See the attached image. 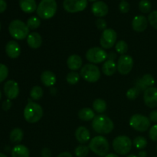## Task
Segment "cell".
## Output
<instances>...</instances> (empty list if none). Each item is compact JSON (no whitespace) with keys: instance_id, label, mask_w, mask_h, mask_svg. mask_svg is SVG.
Segmentation results:
<instances>
[{"instance_id":"6da1fadb","label":"cell","mask_w":157,"mask_h":157,"mask_svg":"<svg viewBox=\"0 0 157 157\" xmlns=\"http://www.w3.org/2000/svg\"><path fill=\"white\" fill-rule=\"evenodd\" d=\"M91 127L96 133L99 134H108L113 131L114 124L109 117L100 114L94 117L92 121Z\"/></svg>"},{"instance_id":"7a4b0ae2","label":"cell","mask_w":157,"mask_h":157,"mask_svg":"<svg viewBox=\"0 0 157 157\" xmlns=\"http://www.w3.org/2000/svg\"><path fill=\"white\" fill-rule=\"evenodd\" d=\"M89 149L94 154L100 157H104L109 153L110 144L108 140L104 136H96L89 142Z\"/></svg>"},{"instance_id":"3957f363","label":"cell","mask_w":157,"mask_h":157,"mask_svg":"<svg viewBox=\"0 0 157 157\" xmlns=\"http://www.w3.org/2000/svg\"><path fill=\"white\" fill-rule=\"evenodd\" d=\"M43 108L40 104L29 100V103L24 109V118L29 124L38 123L43 117Z\"/></svg>"},{"instance_id":"277c9868","label":"cell","mask_w":157,"mask_h":157,"mask_svg":"<svg viewBox=\"0 0 157 157\" xmlns=\"http://www.w3.org/2000/svg\"><path fill=\"white\" fill-rule=\"evenodd\" d=\"M56 0H41L37 8V15L42 19H50L56 14Z\"/></svg>"},{"instance_id":"5b68a950","label":"cell","mask_w":157,"mask_h":157,"mask_svg":"<svg viewBox=\"0 0 157 157\" xmlns=\"http://www.w3.org/2000/svg\"><path fill=\"white\" fill-rule=\"evenodd\" d=\"M9 32L11 36L16 40L27 38L29 35V29L27 24L19 19L13 20L9 25Z\"/></svg>"},{"instance_id":"8992f818","label":"cell","mask_w":157,"mask_h":157,"mask_svg":"<svg viewBox=\"0 0 157 157\" xmlns=\"http://www.w3.org/2000/svg\"><path fill=\"white\" fill-rule=\"evenodd\" d=\"M112 147L117 154L125 156L131 150L133 147V141L127 136H118L113 139Z\"/></svg>"},{"instance_id":"52a82bcc","label":"cell","mask_w":157,"mask_h":157,"mask_svg":"<svg viewBox=\"0 0 157 157\" xmlns=\"http://www.w3.org/2000/svg\"><path fill=\"white\" fill-rule=\"evenodd\" d=\"M81 77L89 83H95L101 78V71L94 64H86L81 68Z\"/></svg>"},{"instance_id":"ba28073f","label":"cell","mask_w":157,"mask_h":157,"mask_svg":"<svg viewBox=\"0 0 157 157\" xmlns=\"http://www.w3.org/2000/svg\"><path fill=\"white\" fill-rule=\"evenodd\" d=\"M130 126L138 132H146L150 128L151 126V121L150 118L147 116H144L143 114L136 113L131 116L129 121Z\"/></svg>"},{"instance_id":"9c48e42d","label":"cell","mask_w":157,"mask_h":157,"mask_svg":"<svg viewBox=\"0 0 157 157\" xmlns=\"http://www.w3.org/2000/svg\"><path fill=\"white\" fill-rule=\"evenodd\" d=\"M86 59L90 64H101L107 59L108 54L102 48L93 47L89 48L86 52Z\"/></svg>"},{"instance_id":"30bf717a","label":"cell","mask_w":157,"mask_h":157,"mask_svg":"<svg viewBox=\"0 0 157 157\" xmlns=\"http://www.w3.org/2000/svg\"><path fill=\"white\" fill-rule=\"evenodd\" d=\"M117 32L113 29H107L103 31L101 34V39H100V44L101 48L105 49H110L115 46L117 43Z\"/></svg>"},{"instance_id":"8fae6325","label":"cell","mask_w":157,"mask_h":157,"mask_svg":"<svg viewBox=\"0 0 157 157\" xmlns=\"http://www.w3.org/2000/svg\"><path fill=\"white\" fill-rule=\"evenodd\" d=\"M133 64H134V61L131 56L128 55H121L117 64V71L122 75H128L133 69Z\"/></svg>"},{"instance_id":"7c38bea8","label":"cell","mask_w":157,"mask_h":157,"mask_svg":"<svg viewBox=\"0 0 157 157\" xmlns=\"http://www.w3.org/2000/svg\"><path fill=\"white\" fill-rule=\"evenodd\" d=\"M87 6V0H64L63 7L69 13L82 12Z\"/></svg>"},{"instance_id":"4fadbf2b","label":"cell","mask_w":157,"mask_h":157,"mask_svg":"<svg viewBox=\"0 0 157 157\" xmlns=\"http://www.w3.org/2000/svg\"><path fill=\"white\" fill-rule=\"evenodd\" d=\"M144 101L150 108L157 107V87H148L144 93Z\"/></svg>"},{"instance_id":"5bb4252c","label":"cell","mask_w":157,"mask_h":157,"mask_svg":"<svg viewBox=\"0 0 157 157\" xmlns=\"http://www.w3.org/2000/svg\"><path fill=\"white\" fill-rule=\"evenodd\" d=\"M3 90H4L5 94L7 97L8 99H15L16 98H18V94H19V87H18V84L16 81H13V80H9L4 84Z\"/></svg>"},{"instance_id":"9a60e30c","label":"cell","mask_w":157,"mask_h":157,"mask_svg":"<svg viewBox=\"0 0 157 157\" xmlns=\"http://www.w3.org/2000/svg\"><path fill=\"white\" fill-rule=\"evenodd\" d=\"M108 6L103 1H97L91 6V12L96 17L102 18L108 13Z\"/></svg>"},{"instance_id":"2e32d148","label":"cell","mask_w":157,"mask_h":157,"mask_svg":"<svg viewBox=\"0 0 157 157\" xmlns=\"http://www.w3.org/2000/svg\"><path fill=\"white\" fill-rule=\"evenodd\" d=\"M148 19L144 15H136L132 21V28L136 32H143L148 27Z\"/></svg>"},{"instance_id":"e0dca14e","label":"cell","mask_w":157,"mask_h":157,"mask_svg":"<svg viewBox=\"0 0 157 157\" xmlns=\"http://www.w3.org/2000/svg\"><path fill=\"white\" fill-rule=\"evenodd\" d=\"M6 52L9 58L15 59L21 55V47L15 41H9L6 45Z\"/></svg>"},{"instance_id":"ac0fdd59","label":"cell","mask_w":157,"mask_h":157,"mask_svg":"<svg viewBox=\"0 0 157 157\" xmlns=\"http://www.w3.org/2000/svg\"><path fill=\"white\" fill-rule=\"evenodd\" d=\"M75 138L81 144H87L90 140V131L84 126L78 127L75 130Z\"/></svg>"},{"instance_id":"d6986e66","label":"cell","mask_w":157,"mask_h":157,"mask_svg":"<svg viewBox=\"0 0 157 157\" xmlns=\"http://www.w3.org/2000/svg\"><path fill=\"white\" fill-rule=\"evenodd\" d=\"M67 65L70 70L72 71H75L79 70L80 68L82 67L83 65V60L81 56L78 55H70L67 60Z\"/></svg>"},{"instance_id":"ffe728a7","label":"cell","mask_w":157,"mask_h":157,"mask_svg":"<svg viewBox=\"0 0 157 157\" xmlns=\"http://www.w3.org/2000/svg\"><path fill=\"white\" fill-rule=\"evenodd\" d=\"M27 44L31 48L38 49L42 44V38L38 32H32L27 37Z\"/></svg>"},{"instance_id":"44dd1931","label":"cell","mask_w":157,"mask_h":157,"mask_svg":"<svg viewBox=\"0 0 157 157\" xmlns=\"http://www.w3.org/2000/svg\"><path fill=\"white\" fill-rule=\"evenodd\" d=\"M41 81L45 87H53L56 84L57 78L51 71H44L41 75Z\"/></svg>"},{"instance_id":"7402d4cb","label":"cell","mask_w":157,"mask_h":157,"mask_svg":"<svg viewBox=\"0 0 157 157\" xmlns=\"http://www.w3.org/2000/svg\"><path fill=\"white\" fill-rule=\"evenodd\" d=\"M117 71V64L113 60L107 59L102 66V72L106 76H112Z\"/></svg>"},{"instance_id":"603a6c76","label":"cell","mask_w":157,"mask_h":157,"mask_svg":"<svg viewBox=\"0 0 157 157\" xmlns=\"http://www.w3.org/2000/svg\"><path fill=\"white\" fill-rule=\"evenodd\" d=\"M19 6L23 12L28 14L33 13L38 8L35 0H19Z\"/></svg>"},{"instance_id":"cb8c5ba5","label":"cell","mask_w":157,"mask_h":157,"mask_svg":"<svg viewBox=\"0 0 157 157\" xmlns=\"http://www.w3.org/2000/svg\"><path fill=\"white\" fill-rule=\"evenodd\" d=\"M12 157H30V151L25 145L18 144L12 150Z\"/></svg>"},{"instance_id":"d4e9b609","label":"cell","mask_w":157,"mask_h":157,"mask_svg":"<svg viewBox=\"0 0 157 157\" xmlns=\"http://www.w3.org/2000/svg\"><path fill=\"white\" fill-rule=\"evenodd\" d=\"M78 115L79 119L84 121H93L95 117H96L94 111L91 108H89V107H84V108L81 109L78 112Z\"/></svg>"},{"instance_id":"484cf974","label":"cell","mask_w":157,"mask_h":157,"mask_svg":"<svg viewBox=\"0 0 157 157\" xmlns=\"http://www.w3.org/2000/svg\"><path fill=\"white\" fill-rule=\"evenodd\" d=\"M24 137V132L21 128H14L9 134V139L13 144H19Z\"/></svg>"},{"instance_id":"4316f807","label":"cell","mask_w":157,"mask_h":157,"mask_svg":"<svg viewBox=\"0 0 157 157\" xmlns=\"http://www.w3.org/2000/svg\"><path fill=\"white\" fill-rule=\"evenodd\" d=\"M92 106H93V110H94V111L98 113H104L107 110V108L106 101L101 98H98V99L94 100Z\"/></svg>"},{"instance_id":"83f0119b","label":"cell","mask_w":157,"mask_h":157,"mask_svg":"<svg viewBox=\"0 0 157 157\" xmlns=\"http://www.w3.org/2000/svg\"><path fill=\"white\" fill-rule=\"evenodd\" d=\"M44 92L40 86H34L30 90V97L33 101H39L42 98Z\"/></svg>"},{"instance_id":"f1b7e54d","label":"cell","mask_w":157,"mask_h":157,"mask_svg":"<svg viewBox=\"0 0 157 157\" xmlns=\"http://www.w3.org/2000/svg\"><path fill=\"white\" fill-rule=\"evenodd\" d=\"M147 144L148 143H147V139L142 136H136L133 141V145H134V147L140 150H144L147 147Z\"/></svg>"},{"instance_id":"f546056e","label":"cell","mask_w":157,"mask_h":157,"mask_svg":"<svg viewBox=\"0 0 157 157\" xmlns=\"http://www.w3.org/2000/svg\"><path fill=\"white\" fill-rule=\"evenodd\" d=\"M81 79V75L77 71H71L66 76V81L71 85H75L79 82Z\"/></svg>"},{"instance_id":"4dcf8cb0","label":"cell","mask_w":157,"mask_h":157,"mask_svg":"<svg viewBox=\"0 0 157 157\" xmlns=\"http://www.w3.org/2000/svg\"><path fill=\"white\" fill-rule=\"evenodd\" d=\"M89 151V147L84 144H81L75 149V154L77 157H86L88 155Z\"/></svg>"},{"instance_id":"1f68e13d","label":"cell","mask_w":157,"mask_h":157,"mask_svg":"<svg viewBox=\"0 0 157 157\" xmlns=\"http://www.w3.org/2000/svg\"><path fill=\"white\" fill-rule=\"evenodd\" d=\"M115 50L120 55H125L128 51V44L125 41L121 40V41H117L115 44Z\"/></svg>"},{"instance_id":"d6a6232c","label":"cell","mask_w":157,"mask_h":157,"mask_svg":"<svg viewBox=\"0 0 157 157\" xmlns=\"http://www.w3.org/2000/svg\"><path fill=\"white\" fill-rule=\"evenodd\" d=\"M26 24H27L29 29L34 30V29H38L40 26V25H41V19H40L38 17L36 16L30 17V18L27 20V23H26Z\"/></svg>"},{"instance_id":"836d02e7","label":"cell","mask_w":157,"mask_h":157,"mask_svg":"<svg viewBox=\"0 0 157 157\" xmlns=\"http://www.w3.org/2000/svg\"><path fill=\"white\" fill-rule=\"evenodd\" d=\"M140 80L147 88H148V87H153V85L155 84L154 77L152 75H150V74H146V75H144V76L140 78Z\"/></svg>"},{"instance_id":"e575fe53","label":"cell","mask_w":157,"mask_h":157,"mask_svg":"<svg viewBox=\"0 0 157 157\" xmlns=\"http://www.w3.org/2000/svg\"><path fill=\"white\" fill-rule=\"evenodd\" d=\"M152 4L150 0H141L139 3V9L143 13H149L151 11Z\"/></svg>"},{"instance_id":"d590c367","label":"cell","mask_w":157,"mask_h":157,"mask_svg":"<svg viewBox=\"0 0 157 157\" xmlns=\"http://www.w3.org/2000/svg\"><path fill=\"white\" fill-rule=\"evenodd\" d=\"M140 90L137 88V87H131V88L129 89L128 90L126 93V96L127 98H128L129 100H135L138 98L140 94Z\"/></svg>"},{"instance_id":"8d00e7d4","label":"cell","mask_w":157,"mask_h":157,"mask_svg":"<svg viewBox=\"0 0 157 157\" xmlns=\"http://www.w3.org/2000/svg\"><path fill=\"white\" fill-rule=\"evenodd\" d=\"M147 19H148V21L150 25L157 30V10L153 11L152 12H150V15H148Z\"/></svg>"},{"instance_id":"74e56055","label":"cell","mask_w":157,"mask_h":157,"mask_svg":"<svg viewBox=\"0 0 157 157\" xmlns=\"http://www.w3.org/2000/svg\"><path fill=\"white\" fill-rule=\"evenodd\" d=\"M9 75V68L6 65L0 64V83L4 81Z\"/></svg>"},{"instance_id":"f35d334b","label":"cell","mask_w":157,"mask_h":157,"mask_svg":"<svg viewBox=\"0 0 157 157\" xmlns=\"http://www.w3.org/2000/svg\"><path fill=\"white\" fill-rule=\"evenodd\" d=\"M149 136L153 142H157V124H155L150 127L149 132Z\"/></svg>"},{"instance_id":"ab89813d","label":"cell","mask_w":157,"mask_h":157,"mask_svg":"<svg viewBox=\"0 0 157 157\" xmlns=\"http://www.w3.org/2000/svg\"><path fill=\"white\" fill-rule=\"evenodd\" d=\"M130 4L127 1H122L119 5V9L122 13H127L130 11Z\"/></svg>"},{"instance_id":"60d3db41","label":"cell","mask_w":157,"mask_h":157,"mask_svg":"<svg viewBox=\"0 0 157 157\" xmlns=\"http://www.w3.org/2000/svg\"><path fill=\"white\" fill-rule=\"evenodd\" d=\"M96 26L98 29H100V30L104 31L105 29H107V22H106L105 20L103 19V18H98L96 21Z\"/></svg>"},{"instance_id":"b9f144b4","label":"cell","mask_w":157,"mask_h":157,"mask_svg":"<svg viewBox=\"0 0 157 157\" xmlns=\"http://www.w3.org/2000/svg\"><path fill=\"white\" fill-rule=\"evenodd\" d=\"M11 107H12V101L9 99L6 100V101L3 102L2 105V109L5 111H7V110H10Z\"/></svg>"},{"instance_id":"7bdbcfd3","label":"cell","mask_w":157,"mask_h":157,"mask_svg":"<svg viewBox=\"0 0 157 157\" xmlns=\"http://www.w3.org/2000/svg\"><path fill=\"white\" fill-rule=\"evenodd\" d=\"M149 118H150L151 122L157 123V110H154L150 112Z\"/></svg>"},{"instance_id":"ee69618b","label":"cell","mask_w":157,"mask_h":157,"mask_svg":"<svg viewBox=\"0 0 157 157\" xmlns=\"http://www.w3.org/2000/svg\"><path fill=\"white\" fill-rule=\"evenodd\" d=\"M41 157H52V151L50 149L48 148H44L42 149L41 153Z\"/></svg>"},{"instance_id":"f6af8a7d","label":"cell","mask_w":157,"mask_h":157,"mask_svg":"<svg viewBox=\"0 0 157 157\" xmlns=\"http://www.w3.org/2000/svg\"><path fill=\"white\" fill-rule=\"evenodd\" d=\"M7 9V3L5 0H0V13H2Z\"/></svg>"},{"instance_id":"bcb514c9","label":"cell","mask_w":157,"mask_h":157,"mask_svg":"<svg viewBox=\"0 0 157 157\" xmlns=\"http://www.w3.org/2000/svg\"><path fill=\"white\" fill-rule=\"evenodd\" d=\"M57 157H73V156L69 152H63V153H60Z\"/></svg>"},{"instance_id":"7dc6e473","label":"cell","mask_w":157,"mask_h":157,"mask_svg":"<svg viewBox=\"0 0 157 157\" xmlns=\"http://www.w3.org/2000/svg\"><path fill=\"white\" fill-rule=\"evenodd\" d=\"M117 58V55L116 53L114 52H111L110 54H108V56H107V59H110V60H113L114 61Z\"/></svg>"},{"instance_id":"c3c4849f","label":"cell","mask_w":157,"mask_h":157,"mask_svg":"<svg viewBox=\"0 0 157 157\" xmlns=\"http://www.w3.org/2000/svg\"><path fill=\"white\" fill-rule=\"evenodd\" d=\"M138 157H147V153L145 150H140V151L138 153Z\"/></svg>"},{"instance_id":"681fc988","label":"cell","mask_w":157,"mask_h":157,"mask_svg":"<svg viewBox=\"0 0 157 157\" xmlns=\"http://www.w3.org/2000/svg\"><path fill=\"white\" fill-rule=\"evenodd\" d=\"M104 157H119V156H118V155H117V154H115V153H108L107 156H105Z\"/></svg>"},{"instance_id":"f907efd6","label":"cell","mask_w":157,"mask_h":157,"mask_svg":"<svg viewBox=\"0 0 157 157\" xmlns=\"http://www.w3.org/2000/svg\"><path fill=\"white\" fill-rule=\"evenodd\" d=\"M0 157H7V156H6V155H5L4 153H0Z\"/></svg>"},{"instance_id":"816d5d0a","label":"cell","mask_w":157,"mask_h":157,"mask_svg":"<svg viewBox=\"0 0 157 157\" xmlns=\"http://www.w3.org/2000/svg\"><path fill=\"white\" fill-rule=\"evenodd\" d=\"M127 157H138V156H136V155H134V154H130V155H129V156H127Z\"/></svg>"},{"instance_id":"f5cc1de1","label":"cell","mask_w":157,"mask_h":157,"mask_svg":"<svg viewBox=\"0 0 157 157\" xmlns=\"http://www.w3.org/2000/svg\"><path fill=\"white\" fill-rule=\"evenodd\" d=\"M90 2H97L98 0H89Z\"/></svg>"},{"instance_id":"db71d44e","label":"cell","mask_w":157,"mask_h":157,"mask_svg":"<svg viewBox=\"0 0 157 157\" xmlns=\"http://www.w3.org/2000/svg\"><path fill=\"white\" fill-rule=\"evenodd\" d=\"M1 98H2V93L1 91H0V100H1Z\"/></svg>"},{"instance_id":"11a10c76","label":"cell","mask_w":157,"mask_h":157,"mask_svg":"<svg viewBox=\"0 0 157 157\" xmlns=\"http://www.w3.org/2000/svg\"><path fill=\"white\" fill-rule=\"evenodd\" d=\"M0 30H1V23H0Z\"/></svg>"},{"instance_id":"9f6ffc18","label":"cell","mask_w":157,"mask_h":157,"mask_svg":"<svg viewBox=\"0 0 157 157\" xmlns=\"http://www.w3.org/2000/svg\"><path fill=\"white\" fill-rule=\"evenodd\" d=\"M156 151H157V145H156Z\"/></svg>"},{"instance_id":"6f0895ef","label":"cell","mask_w":157,"mask_h":157,"mask_svg":"<svg viewBox=\"0 0 157 157\" xmlns=\"http://www.w3.org/2000/svg\"><path fill=\"white\" fill-rule=\"evenodd\" d=\"M154 157H157V156H154Z\"/></svg>"},{"instance_id":"680465c9","label":"cell","mask_w":157,"mask_h":157,"mask_svg":"<svg viewBox=\"0 0 157 157\" xmlns=\"http://www.w3.org/2000/svg\"><path fill=\"white\" fill-rule=\"evenodd\" d=\"M122 1H124V0H122Z\"/></svg>"}]
</instances>
